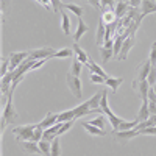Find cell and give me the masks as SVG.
<instances>
[{"mask_svg":"<svg viewBox=\"0 0 156 156\" xmlns=\"http://www.w3.org/2000/svg\"><path fill=\"white\" fill-rule=\"evenodd\" d=\"M12 92L14 90H9V95H8V100L3 106V111H2V123H0V131H5L6 125H12L19 120V112L16 111L14 108V103H12Z\"/></svg>","mask_w":156,"mask_h":156,"instance_id":"obj_1","label":"cell"},{"mask_svg":"<svg viewBox=\"0 0 156 156\" xmlns=\"http://www.w3.org/2000/svg\"><path fill=\"white\" fill-rule=\"evenodd\" d=\"M37 125L34 123H28V125H19V126H14L12 128V134L16 137V142H20V140H30L34 129H36Z\"/></svg>","mask_w":156,"mask_h":156,"instance_id":"obj_2","label":"cell"},{"mask_svg":"<svg viewBox=\"0 0 156 156\" xmlns=\"http://www.w3.org/2000/svg\"><path fill=\"white\" fill-rule=\"evenodd\" d=\"M66 83H67V86H69V89H70V92H72L73 97H76V98H81L83 97V84H81L80 76H75L70 72H67Z\"/></svg>","mask_w":156,"mask_h":156,"instance_id":"obj_3","label":"cell"},{"mask_svg":"<svg viewBox=\"0 0 156 156\" xmlns=\"http://www.w3.org/2000/svg\"><path fill=\"white\" fill-rule=\"evenodd\" d=\"M112 136H114V139L117 142H120V144H126L128 140H131V139L140 136V131L137 129V126L133 128V129H114Z\"/></svg>","mask_w":156,"mask_h":156,"instance_id":"obj_4","label":"cell"},{"mask_svg":"<svg viewBox=\"0 0 156 156\" xmlns=\"http://www.w3.org/2000/svg\"><path fill=\"white\" fill-rule=\"evenodd\" d=\"M30 51V59L31 61H37V59H51L53 55L56 53L55 48L51 47H41V48H34V50H28Z\"/></svg>","mask_w":156,"mask_h":156,"instance_id":"obj_5","label":"cell"},{"mask_svg":"<svg viewBox=\"0 0 156 156\" xmlns=\"http://www.w3.org/2000/svg\"><path fill=\"white\" fill-rule=\"evenodd\" d=\"M17 145H19V148L23 153H27V154H41V156H44L42 154V150H41V147H39L37 142H33V140H20V142H17Z\"/></svg>","mask_w":156,"mask_h":156,"instance_id":"obj_6","label":"cell"},{"mask_svg":"<svg viewBox=\"0 0 156 156\" xmlns=\"http://www.w3.org/2000/svg\"><path fill=\"white\" fill-rule=\"evenodd\" d=\"M28 56H30V51H14V53H11L9 55V72L16 70L25 59H28Z\"/></svg>","mask_w":156,"mask_h":156,"instance_id":"obj_7","label":"cell"},{"mask_svg":"<svg viewBox=\"0 0 156 156\" xmlns=\"http://www.w3.org/2000/svg\"><path fill=\"white\" fill-rule=\"evenodd\" d=\"M100 53H101V59L103 62H108L112 56H114V39H109V41H105V44L100 45Z\"/></svg>","mask_w":156,"mask_h":156,"instance_id":"obj_8","label":"cell"},{"mask_svg":"<svg viewBox=\"0 0 156 156\" xmlns=\"http://www.w3.org/2000/svg\"><path fill=\"white\" fill-rule=\"evenodd\" d=\"M136 44V36H128L125 41H123V45H122V50H120V53L119 56H117V59L119 61H125L128 58V53H129V50H131Z\"/></svg>","mask_w":156,"mask_h":156,"instance_id":"obj_9","label":"cell"},{"mask_svg":"<svg viewBox=\"0 0 156 156\" xmlns=\"http://www.w3.org/2000/svg\"><path fill=\"white\" fill-rule=\"evenodd\" d=\"M150 69H151V62H150V59H145V61H142L140 62V66H139V69H137V72H136V78H134V81H145L147 80V76H148V73H150Z\"/></svg>","mask_w":156,"mask_h":156,"instance_id":"obj_10","label":"cell"},{"mask_svg":"<svg viewBox=\"0 0 156 156\" xmlns=\"http://www.w3.org/2000/svg\"><path fill=\"white\" fill-rule=\"evenodd\" d=\"M101 97H103V89H101V90H98L97 94H94L92 97H90V98L87 100V103H89V108L92 109L95 114H103V111H101V108H100Z\"/></svg>","mask_w":156,"mask_h":156,"instance_id":"obj_11","label":"cell"},{"mask_svg":"<svg viewBox=\"0 0 156 156\" xmlns=\"http://www.w3.org/2000/svg\"><path fill=\"white\" fill-rule=\"evenodd\" d=\"M131 86L134 87V90H137V94L140 95V98L144 100V98H148V90H150V84H148V81L145 80V81H134L133 80V83H131Z\"/></svg>","mask_w":156,"mask_h":156,"instance_id":"obj_12","label":"cell"},{"mask_svg":"<svg viewBox=\"0 0 156 156\" xmlns=\"http://www.w3.org/2000/svg\"><path fill=\"white\" fill-rule=\"evenodd\" d=\"M56 123H58V114H55V112H47V115L37 123V126L42 128V129H47V128H51V126L56 125Z\"/></svg>","mask_w":156,"mask_h":156,"instance_id":"obj_13","label":"cell"},{"mask_svg":"<svg viewBox=\"0 0 156 156\" xmlns=\"http://www.w3.org/2000/svg\"><path fill=\"white\" fill-rule=\"evenodd\" d=\"M139 9H140L142 17H145L148 14H153V12H156V0H142Z\"/></svg>","mask_w":156,"mask_h":156,"instance_id":"obj_14","label":"cell"},{"mask_svg":"<svg viewBox=\"0 0 156 156\" xmlns=\"http://www.w3.org/2000/svg\"><path fill=\"white\" fill-rule=\"evenodd\" d=\"M73 112H75V117H76V119H81V117H84V115L95 114L92 109L89 108V103H87V100H86L84 103H80L78 106H75V108H73Z\"/></svg>","mask_w":156,"mask_h":156,"instance_id":"obj_15","label":"cell"},{"mask_svg":"<svg viewBox=\"0 0 156 156\" xmlns=\"http://www.w3.org/2000/svg\"><path fill=\"white\" fill-rule=\"evenodd\" d=\"M150 109H148V98H144L142 100V105L139 108V112H137V120L139 122H145L148 117H150Z\"/></svg>","mask_w":156,"mask_h":156,"instance_id":"obj_16","label":"cell"},{"mask_svg":"<svg viewBox=\"0 0 156 156\" xmlns=\"http://www.w3.org/2000/svg\"><path fill=\"white\" fill-rule=\"evenodd\" d=\"M72 48H73V53H75V58H78L80 59L84 66L89 62V56H87V53H86V50L84 48H81L80 45H78V42H73V45H72Z\"/></svg>","mask_w":156,"mask_h":156,"instance_id":"obj_17","label":"cell"},{"mask_svg":"<svg viewBox=\"0 0 156 156\" xmlns=\"http://www.w3.org/2000/svg\"><path fill=\"white\" fill-rule=\"evenodd\" d=\"M83 128L86 129L90 136H106L108 134V129H101L98 126H94V125H90L89 122H84L83 123Z\"/></svg>","mask_w":156,"mask_h":156,"instance_id":"obj_18","label":"cell"},{"mask_svg":"<svg viewBox=\"0 0 156 156\" xmlns=\"http://www.w3.org/2000/svg\"><path fill=\"white\" fill-rule=\"evenodd\" d=\"M123 83V78L122 76H108L106 80H105V84L112 90V92L115 94L117 92V89H119V86Z\"/></svg>","mask_w":156,"mask_h":156,"instance_id":"obj_19","label":"cell"},{"mask_svg":"<svg viewBox=\"0 0 156 156\" xmlns=\"http://www.w3.org/2000/svg\"><path fill=\"white\" fill-rule=\"evenodd\" d=\"M105 36H106V25L103 22V19L100 17L98 20V28H97V45H103L105 44Z\"/></svg>","mask_w":156,"mask_h":156,"instance_id":"obj_20","label":"cell"},{"mask_svg":"<svg viewBox=\"0 0 156 156\" xmlns=\"http://www.w3.org/2000/svg\"><path fill=\"white\" fill-rule=\"evenodd\" d=\"M87 30H89L87 23H84L83 19H78V27H76V31H75V34H73V42L80 41L81 36H83L84 33H87Z\"/></svg>","mask_w":156,"mask_h":156,"instance_id":"obj_21","label":"cell"},{"mask_svg":"<svg viewBox=\"0 0 156 156\" xmlns=\"http://www.w3.org/2000/svg\"><path fill=\"white\" fill-rule=\"evenodd\" d=\"M128 11H129V3H123V2H117V5L114 8V12H115V16L119 20L126 16Z\"/></svg>","mask_w":156,"mask_h":156,"instance_id":"obj_22","label":"cell"},{"mask_svg":"<svg viewBox=\"0 0 156 156\" xmlns=\"http://www.w3.org/2000/svg\"><path fill=\"white\" fill-rule=\"evenodd\" d=\"M61 28H62V31H64V34H70V17H69V14L66 11H61Z\"/></svg>","mask_w":156,"mask_h":156,"instance_id":"obj_23","label":"cell"},{"mask_svg":"<svg viewBox=\"0 0 156 156\" xmlns=\"http://www.w3.org/2000/svg\"><path fill=\"white\" fill-rule=\"evenodd\" d=\"M62 8H64V9L72 11L78 19H81V17H83V14H84V8H83V6H80V5H75V3H64V5H62Z\"/></svg>","mask_w":156,"mask_h":156,"instance_id":"obj_24","label":"cell"},{"mask_svg":"<svg viewBox=\"0 0 156 156\" xmlns=\"http://www.w3.org/2000/svg\"><path fill=\"white\" fill-rule=\"evenodd\" d=\"M86 66H87V69L92 72V73H97V75H100V76H103V78H108V76H109V75H108L105 70H103V69L98 66V64H95L92 59H89V62L86 64Z\"/></svg>","mask_w":156,"mask_h":156,"instance_id":"obj_25","label":"cell"},{"mask_svg":"<svg viewBox=\"0 0 156 156\" xmlns=\"http://www.w3.org/2000/svg\"><path fill=\"white\" fill-rule=\"evenodd\" d=\"M83 66L84 64L78 59V58H73L72 59V62H70V73L72 75H75V76H80V73H81V70H83Z\"/></svg>","mask_w":156,"mask_h":156,"instance_id":"obj_26","label":"cell"},{"mask_svg":"<svg viewBox=\"0 0 156 156\" xmlns=\"http://www.w3.org/2000/svg\"><path fill=\"white\" fill-rule=\"evenodd\" d=\"M70 120H76L73 109H67V111H62V112H59V114H58V123H62V122H70Z\"/></svg>","mask_w":156,"mask_h":156,"instance_id":"obj_27","label":"cell"},{"mask_svg":"<svg viewBox=\"0 0 156 156\" xmlns=\"http://www.w3.org/2000/svg\"><path fill=\"white\" fill-rule=\"evenodd\" d=\"M100 17L103 19L105 25H109V23H112V22H117V20H119V19H117V16H115V12H114V9H106Z\"/></svg>","mask_w":156,"mask_h":156,"instance_id":"obj_28","label":"cell"},{"mask_svg":"<svg viewBox=\"0 0 156 156\" xmlns=\"http://www.w3.org/2000/svg\"><path fill=\"white\" fill-rule=\"evenodd\" d=\"M89 123L94 126H98L101 129H106V117H105V114H100V115L94 117L92 120H89Z\"/></svg>","mask_w":156,"mask_h":156,"instance_id":"obj_29","label":"cell"},{"mask_svg":"<svg viewBox=\"0 0 156 156\" xmlns=\"http://www.w3.org/2000/svg\"><path fill=\"white\" fill-rule=\"evenodd\" d=\"M140 122L136 119V120H125V119H122V122H120V125H119V129H133V128H136L137 125H139Z\"/></svg>","mask_w":156,"mask_h":156,"instance_id":"obj_30","label":"cell"},{"mask_svg":"<svg viewBox=\"0 0 156 156\" xmlns=\"http://www.w3.org/2000/svg\"><path fill=\"white\" fill-rule=\"evenodd\" d=\"M50 156H61V144H59V137H56L53 142H51Z\"/></svg>","mask_w":156,"mask_h":156,"instance_id":"obj_31","label":"cell"},{"mask_svg":"<svg viewBox=\"0 0 156 156\" xmlns=\"http://www.w3.org/2000/svg\"><path fill=\"white\" fill-rule=\"evenodd\" d=\"M72 55H73V48H61L56 50L53 58H72Z\"/></svg>","mask_w":156,"mask_h":156,"instance_id":"obj_32","label":"cell"},{"mask_svg":"<svg viewBox=\"0 0 156 156\" xmlns=\"http://www.w3.org/2000/svg\"><path fill=\"white\" fill-rule=\"evenodd\" d=\"M123 41H125V39H123L122 36H115V39H114V56H115V58L119 56V53H120L122 45H123Z\"/></svg>","mask_w":156,"mask_h":156,"instance_id":"obj_33","label":"cell"},{"mask_svg":"<svg viewBox=\"0 0 156 156\" xmlns=\"http://www.w3.org/2000/svg\"><path fill=\"white\" fill-rule=\"evenodd\" d=\"M39 147H41L42 150V154L44 156H50V148H51V142H47V140H41V142H37Z\"/></svg>","mask_w":156,"mask_h":156,"instance_id":"obj_34","label":"cell"},{"mask_svg":"<svg viewBox=\"0 0 156 156\" xmlns=\"http://www.w3.org/2000/svg\"><path fill=\"white\" fill-rule=\"evenodd\" d=\"M42 137H44V129L39 128V126H36V129H34V133H33V136H31L30 140H33V142H41Z\"/></svg>","mask_w":156,"mask_h":156,"instance_id":"obj_35","label":"cell"},{"mask_svg":"<svg viewBox=\"0 0 156 156\" xmlns=\"http://www.w3.org/2000/svg\"><path fill=\"white\" fill-rule=\"evenodd\" d=\"M62 5L64 3L61 2V0H51V11H53L55 14H61V11L64 9Z\"/></svg>","mask_w":156,"mask_h":156,"instance_id":"obj_36","label":"cell"},{"mask_svg":"<svg viewBox=\"0 0 156 156\" xmlns=\"http://www.w3.org/2000/svg\"><path fill=\"white\" fill-rule=\"evenodd\" d=\"M147 81H148V84H150L151 87L156 84V66H151L150 73H148V76H147Z\"/></svg>","mask_w":156,"mask_h":156,"instance_id":"obj_37","label":"cell"},{"mask_svg":"<svg viewBox=\"0 0 156 156\" xmlns=\"http://www.w3.org/2000/svg\"><path fill=\"white\" fill-rule=\"evenodd\" d=\"M8 72H9V56L2 59V69H0V75L5 76Z\"/></svg>","mask_w":156,"mask_h":156,"instance_id":"obj_38","label":"cell"},{"mask_svg":"<svg viewBox=\"0 0 156 156\" xmlns=\"http://www.w3.org/2000/svg\"><path fill=\"white\" fill-rule=\"evenodd\" d=\"M151 66H156V41L151 44V48H150V56H148Z\"/></svg>","mask_w":156,"mask_h":156,"instance_id":"obj_39","label":"cell"},{"mask_svg":"<svg viewBox=\"0 0 156 156\" xmlns=\"http://www.w3.org/2000/svg\"><path fill=\"white\" fill-rule=\"evenodd\" d=\"M100 5H101V8H109V9H114V8H115V5H117V2H115V0H101Z\"/></svg>","mask_w":156,"mask_h":156,"instance_id":"obj_40","label":"cell"},{"mask_svg":"<svg viewBox=\"0 0 156 156\" xmlns=\"http://www.w3.org/2000/svg\"><path fill=\"white\" fill-rule=\"evenodd\" d=\"M105 80H106V78H103V76H100L97 73L90 75V81H92L94 84H105Z\"/></svg>","mask_w":156,"mask_h":156,"instance_id":"obj_41","label":"cell"},{"mask_svg":"<svg viewBox=\"0 0 156 156\" xmlns=\"http://www.w3.org/2000/svg\"><path fill=\"white\" fill-rule=\"evenodd\" d=\"M140 134H147V136H156V126H150V128H144V129H140Z\"/></svg>","mask_w":156,"mask_h":156,"instance_id":"obj_42","label":"cell"},{"mask_svg":"<svg viewBox=\"0 0 156 156\" xmlns=\"http://www.w3.org/2000/svg\"><path fill=\"white\" fill-rule=\"evenodd\" d=\"M8 3H9V0H2V20L3 22H5V14L8 11Z\"/></svg>","mask_w":156,"mask_h":156,"instance_id":"obj_43","label":"cell"},{"mask_svg":"<svg viewBox=\"0 0 156 156\" xmlns=\"http://www.w3.org/2000/svg\"><path fill=\"white\" fill-rule=\"evenodd\" d=\"M100 2L101 0H89V3H90V6H92L94 9H101V5H100Z\"/></svg>","mask_w":156,"mask_h":156,"instance_id":"obj_44","label":"cell"},{"mask_svg":"<svg viewBox=\"0 0 156 156\" xmlns=\"http://www.w3.org/2000/svg\"><path fill=\"white\" fill-rule=\"evenodd\" d=\"M148 100L156 103V92H154V89H153V87H150V90H148Z\"/></svg>","mask_w":156,"mask_h":156,"instance_id":"obj_45","label":"cell"},{"mask_svg":"<svg viewBox=\"0 0 156 156\" xmlns=\"http://www.w3.org/2000/svg\"><path fill=\"white\" fill-rule=\"evenodd\" d=\"M142 0H129V6L131 8H140Z\"/></svg>","mask_w":156,"mask_h":156,"instance_id":"obj_46","label":"cell"},{"mask_svg":"<svg viewBox=\"0 0 156 156\" xmlns=\"http://www.w3.org/2000/svg\"><path fill=\"white\" fill-rule=\"evenodd\" d=\"M148 109H150V114H156V103L154 101L148 100Z\"/></svg>","mask_w":156,"mask_h":156,"instance_id":"obj_47","label":"cell"},{"mask_svg":"<svg viewBox=\"0 0 156 156\" xmlns=\"http://www.w3.org/2000/svg\"><path fill=\"white\" fill-rule=\"evenodd\" d=\"M41 5L45 9H51V0H41Z\"/></svg>","mask_w":156,"mask_h":156,"instance_id":"obj_48","label":"cell"},{"mask_svg":"<svg viewBox=\"0 0 156 156\" xmlns=\"http://www.w3.org/2000/svg\"><path fill=\"white\" fill-rule=\"evenodd\" d=\"M153 89H154V92H156V84H154V86H153Z\"/></svg>","mask_w":156,"mask_h":156,"instance_id":"obj_49","label":"cell"},{"mask_svg":"<svg viewBox=\"0 0 156 156\" xmlns=\"http://www.w3.org/2000/svg\"><path fill=\"white\" fill-rule=\"evenodd\" d=\"M36 2H39V3H41V0H36Z\"/></svg>","mask_w":156,"mask_h":156,"instance_id":"obj_50","label":"cell"},{"mask_svg":"<svg viewBox=\"0 0 156 156\" xmlns=\"http://www.w3.org/2000/svg\"><path fill=\"white\" fill-rule=\"evenodd\" d=\"M87 2H89V0H87Z\"/></svg>","mask_w":156,"mask_h":156,"instance_id":"obj_51","label":"cell"}]
</instances>
